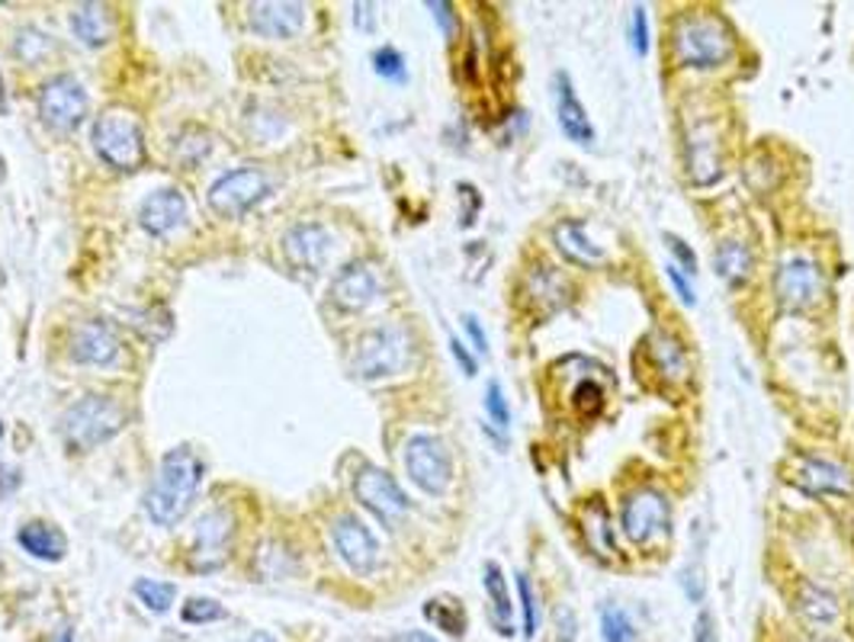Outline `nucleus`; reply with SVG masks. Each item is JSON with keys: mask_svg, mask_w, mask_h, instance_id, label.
Listing matches in <instances>:
<instances>
[{"mask_svg": "<svg viewBox=\"0 0 854 642\" xmlns=\"http://www.w3.org/2000/svg\"><path fill=\"white\" fill-rule=\"evenodd\" d=\"M199 482H203V460L196 456L194 450H170L158 466V475H155L148 495H145V511L161 527L177 524L190 511Z\"/></svg>", "mask_w": 854, "mask_h": 642, "instance_id": "f257e3e1", "label": "nucleus"}, {"mask_svg": "<svg viewBox=\"0 0 854 642\" xmlns=\"http://www.w3.org/2000/svg\"><path fill=\"white\" fill-rule=\"evenodd\" d=\"M126 421H129V412L116 395H84L81 402H75L65 412L61 437L71 450L87 453L112 441L126 427Z\"/></svg>", "mask_w": 854, "mask_h": 642, "instance_id": "f03ea898", "label": "nucleus"}, {"mask_svg": "<svg viewBox=\"0 0 854 642\" xmlns=\"http://www.w3.org/2000/svg\"><path fill=\"white\" fill-rule=\"evenodd\" d=\"M412 364V335L399 325H380L370 328L366 335H360L354 344V357L351 369L357 379L376 383L405 373V366Z\"/></svg>", "mask_w": 854, "mask_h": 642, "instance_id": "7ed1b4c3", "label": "nucleus"}, {"mask_svg": "<svg viewBox=\"0 0 854 642\" xmlns=\"http://www.w3.org/2000/svg\"><path fill=\"white\" fill-rule=\"evenodd\" d=\"M671 52L685 68H717L733 56V39L717 17L688 13L671 29Z\"/></svg>", "mask_w": 854, "mask_h": 642, "instance_id": "20e7f679", "label": "nucleus"}, {"mask_svg": "<svg viewBox=\"0 0 854 642\" xmlns=\"http://www.w3.org/2000/svg\"><path fill=\"white\" fill-rule=\"evenodd\" d=\"M94 151L116 170H138L145 165L141 122L122 107H110L94 122Z\"/></svg>", "mask_w": 854, "mask_h": 642, "instance_id": "39448f33", "label": "nucleus"}, {"mask_svg": "<svg viewBox=\"0 0 854 642\" xmlns=\"http://www.w3.org/2000/svg\"><path fill=\"white\" fill-rule=\"evenodd\" d=\"M405 473L424 495H443L453 482V460L441 437L414 434L405 444Z\"/></svg>", "mask_w": 854, "mask_h": 642, "instance_id": "423d86ee", "label": "nucleus"}, {"mask_svg": "<svg viewBox=\"0 0 854 642\" xmlns=\"http://www.w3.org/2000/svg\"><path fill=\"white\" fill-rule=\"evenodd\" d=\"M354 495L357 502L380 521L386 524L389 531H395L405 514H409V495L402 492V485L386 473V470H376V466H363L354 478Z\"/></svg>", "mask_w": 854, "mask_h": 642, "instance_id": "0eeeda50", "label": "nucleus"}, {"mask_svg": "<svg viewBox=\"0 0 854 642\" xmlns=\"http://www.w3.org/2000/svg\"><path fill=\"white\" fill-rule=\"evenodd\" d=\"M271 196V180L257 168H238L222 174L219 180L209 187V206L213 213H219L222 219H238L248 209H254L261 199Z\"/></svg>", "mask_w": 854, "mask_h": 642, "instance_id": "6e6552de", "label": "nucleus"}, {"mask_svg": "<svg viewBox=\"0 0 854 642\" xmlns=\"http://www.w3.org/2000/svg\"><path fill=\"white\" fill-rule=\"evenodd\" d=\"M620 527H624V536L630 543L646 546V543H652V540H659V536L668 533V527H671V504L656 488H639L620 507Z\"/></svg>", "mask_w": 854, "mask_h": 642, "instance_id": "1a4fd4ad", "label": "nucleus"}, {"mask_svg": "<svg viewBox=\"0 0 854 642\" xmlns=\"http://www.w3.org/2000/svg\"><path fill=\"white\" fill-rule=\"evenodd\" d=\"M87 110H90V100L84 93L81 81L71 75H58L39 90V116L58 132H75L87 119Z\"/></svg>", "mask_w": 854, "mask_h": 642, "instance_id": "9d476101", "label": "nucleus"}, {"mask_svg": "<svg viewBox=\"0 0 854 642\" xmlns=\"http://www.w3.org/2000/svg\"><path fill=\"white\" fill-rule=\"evenodd\" d=\"M232 536H235V521L228 511H206L194 527L190 540V565L196 572H216L232 556Z\"/></svg>", "mask_w": 854, "mask_h": 642, "instance_id": "9b49d317", "label": "nucleus"}, {"mask_svg": "<svg viewBox=\"0 0 854 642\" xmlns=\"http://www.w3.org/2000/svg\"><path fill=\"white\" fill-rule=\"evenodd\" d=\"M819 293V270L806 257H791L774 274V299L784 312H803Z\"/></svg>", "mask_w": 854, "mask_h": 642, "instance_id": "f8f14e48", "label": "nucleus"}, {"mask_svg": "<svg viewBox=\"0 0 854 642\" xmlns=\"http://www.w3.org/2000/svg\"><path fill=\"white\" fill-rule=\"evenodd\" d=\"M331 248H334L331 231L315 223L296 225V228H289L286 238H283V254H286V260H289L296 270H303V274H322L325 264H328Z\"/></svg>", "mask_w": 854, "mask_h": 642, "instance_id": "ddd939ff", "label": "nucleus"}, {"mask_svg": "<svg viewBox=\"0 0 854 642\" xmlns=\"http://www.w3.org/2000/svg\"><path fill=\"white\" fill-rule=\"evenodd\" d=\"M328 296L341 312H363L380 296V277L366 260H354L334 274Z\"/></svg>", "mask_w": 854, "mask_h": 642, "instance_id": "4468645a", "label": "nucleus"}, {"mask_svg": "<svg viewBox=\"0 0 854 642\" xmlns=\"http://www.w3.org/2000/svg\"><path fill=\"white\" fill-rule=\"evenodd\" d=\"M331 536H334V546L341 559L357 572V575H370L376 565H380V546H376V536L366 531L360 524L357 517L344 514L331 524Z\"/></svg>", "mask_w": 854, "mask_h": 642, "instance_id": "2eb2a0df", "label": "nucleus"}, {"mask_svg": "<svg viewBox=\"0 0 854 642\" xmlns=\"http://www.w3.org/2000/svg\"><path fill=\"white\" fill-rule=\"evenodd\" d=\"M552 97H556V119H559L562 136L581 145V148H591L595 145V126H591L579 93H576V85L566 71H559L552 78Z\"/></svg>", "mask_w": 854, "mask_h": 642, "instance_id": "dca6fc26", "label": "nucleus"}, {"mask_svg": "<svg viewBox=\"0 0 854 642\" xmlns=\"http://www.w3.org/2000/svg\"><path fill=\"white\" fill-rule=\"evenodd\" d=\"M71 360L90 366H110L119 360V337L104 318L81 322L71 335Z\"/></svg>", "mask_w": 854, "mask_h": 642, "instance_id": "f3484780", "label": "nucleus"}, {"mask_svg": "<svg viewBox=\"0 0 854 642\" xmlns=\"http://www.w3.org/2000/svg\"><path fill=\"white\" fill-rule=\"evenodd\" d=\"M248 23L267 39H293L305 27V7L289 0H261L248 7Z\"/></svg>", "mask_w": 854, "mask_h": 642, "instance_id": "a211bd4d", "label": "nucleus"}, {"mask_svg": "<svg viewBox=\"0 0 854 642\" xmlns=\"http://www.w3.org/2000/svg\"><path fill=\"white\" fill-rule=\"evenodd\" d=\"M187 219V199L174 187H161L155 194H148L138 206V223L148 235H167L177 225Z\"/></svg>", "mask_w": 854, "mask_h": 642, "instance_id": "6ab92c4d", "label": "nucleus"}, {"mask_svg": "<svg viewBox=\"0 0 854 642\" xmlns=\"http://www.w3.org/2000/svg\"><path fill=\"white\" fill-rule=\"evenodd\" d=\"M552 241H556V248L562 251V257L572 260L581 270H595V267L605 264V251L585 235V225H581L579 219H562V223H556V228H552Z\"/></svg>", "mask_w": 854, "mask_h": 642, "instance_id": "aec40b11", "label": "nucleus"}, {"mask_svg": "<svg viewBox=\"0 0 854 642\" xmlns=\"http://www.w3.org/2000/svg\"><path fill=\"white\" fill-rule=\"evenodd\" d=\"M112 13L107 3H78L71 10V32L81 39L87 49H100L112 39Z\"/></svg>", "mask_w": 854, "mask_h": 642, "instance_id": "412c9836", "label": "nucleus"}, {"mask_svg": "<svg viewBox=\"0 0 854 642\" xmlns=\"http://www.w3.org/2000/svg\"><path fill=\"white\" fill-rule=\"evenodd\" d=\"M17 543L27 550L29 556L42 559V562H58L65 556V536L52 524H42V521H32V524H23L17 531Z\"/></svg>", "mask_w": 854, "mask_h": 642, "instance_id": "4be33fe9", "label": "nucleus"}, {"mask_svg": "<svg viewBox=\"0 0 854 642\" xmlns=\"http://www.w3.org/2000/svg\"><path fill=\"white\" fill-rule=\"evenodd\" d=\"M485 591H489V601H492V623H495V630L501 636H514V604H511L508 582H504L498 562H485Z\"/></svg>", "mask_w": 854, "mask_h": 642, "instance_id": "5701e85b", "label": "nucleus"}, {"mask_svg": "<svg viewBox=\"0 0 854 642\" xmlns=\"http://www.w3.org/2000/svg\"><path fill=\"white\" fill-rule=\"evenodd\" d=\"M799 488H806L809 495H823V492H845L848 488V475L842 466L806 456L803 470H799Z\"/></svg>", "mask_w": 854, "mask_h": 642, "instance_id": "b1692460", "label": "nucleus"}, {"mask_svg": "<svg viewBox=\"0 0 854 642\" xmlns=\"http://www.w3.org/2000/svg\"><path fill=\"white\" fill-rule=\"evenodd\" d=\"M714 270L726 286H743L745 279L752 277V251L733 238L719 241V248L714 251Z\"/></svg>", "mask_w": 854, "mask_h": 642, "instance_id": "393cba45", "label": "nucleus"}, {"mask_svg": "<svg viewBox=\"0 0 854 642\" xmlns=\"http://www.w3.org/2000/svg\"><path fill=\"white\" fill-rule=\"evenodd\" d=\"M797 601L799 614L816 620V623H832V620L838 616V601H835V594L826 591V587L813 585V582H803V585H799Z\"/></svg>", "mask_w": 854, "mask_h": 642, "instance_id": "a878e982", "label": "nucleus"}, {"mask_svg": "<svg viewBox=\"0 0 854 642\" xmlns=\"http://www.w3.org/2000/svg\"><path fill=\"white\" fill-rule=\"evenodd\" d=\"M129 318H132L129 325H132V328H136L138 335L145 337V340H151V344L167 340V337H170V332H174V315H170L165 306L141 308V312H132Z\"/></svg>", "mask_w": 854, "mask_h": 642, "instance_id": "bb28decb", "label": "nucleus"}, {"mask_svg": "<svg viewBox=\"0 0 854 642\" xmlns=\"http://www.w3.org/2000/svg\"><path fill=\"white\" fill-rule=\"evenodd\" d=\"M688 165L697 184H714L719 177L717 141L710 139H690L688 141Z\"/></svg>", "mask_w": 854, "mask_h": 642, "instance_id": "cd10ccee", "label": "nucleus"}, {"mask_svg": "<svg viewBox=\"0 0 854 642\" xmlns=\"http://www.w3.org/2000/svg\"><path fill=\"white\" fill-rule=\"evenodd\" d=\"M652 357H656V364H659V369L668 379H681L688 373V357H685L681 344L671 335L652 337Z\"/></svg>", "mask_w": 854, "mask_h": 642, "instance_id": "c85d7f7f", "label": "nucleus"}, {"mask_svg": "<svg viewBox=\"0 0 854 642\" xmlns=\"http://www.w3.org/2000/svg\"><path fill=\"white\" fill-rule=\"evenodd\" d=\"M601 636L605 642H639V630L624 608L605 604L601 608Z\"/></svg>", "mask_w": 854, "mask_h": 642, "instance_id": "c756f323", "label": "nucleus"}, {"mask_svg": "<svg viewBox=\"0 0 854 642\" xmlns=\"http://www.w3.org/2000/svg\"><path fill=\"white\" fill-rule=\"evenodd\" d=\"M136 597L151 614H167V611L174 608L177 585H170V582H155V579H138Z\"/></svg>", "mask_w": 854, "mask_h": 642, "instance_id": "7c9ffc66", "label": "nucleus"}, {"mask_svg": "<svg viewBox=\"0 0 854 642\" xmlns=\"http://www.w3.org/2000/svg\"><path fill=\"white\" fill-rule=\"evenodd\" d=\"M424 616L434 620L438 626H443L450 636H463V633H467V614H463V608L453 604V601H428Z\"/></svg>", "mask_w": 854, "mask_h": 642, "instance_id": "2f4dec72", "label": "nucleus"}, {"mask_svg": "<svg viewBox=\"0 0 854 642\" xmlns=\"http://www.w3.org/2000/svg\"><path fill=\"white\" fill-rule=\"evenodd\" d=\"M49 49H52V36H46V32H39V29H23V32H17L13 52H17V58L29 61V65L42 61V58L49 56Z\"/></svg>", "mask_w": 854, "mask_h": 642, "instance_id": "473e14b6", "label": "nucleus"}, {"mask_svg": "<svg viewBox=\"0 0 854 642\" xmlns=\"http://www.w3.org/2000/svg\"><path fill=\"white\" fill-rule=\"evenodd\" d=\"M518 594H521V614H524V640H533L537 630H540V608H537V594H533V585H530V575L527 572H518Z\"/></svg>", "mask_w": 854, "mask_h": 642, "instance_id": "72a5a7b5", "label": "nucleus"}, {"mask_svg": "<svg viewBox=\"0 0 854 642\" xmlns=\"http://www.w3.org/2000/svg\"><path fill=\"white\" fill-rule=\"evenodd\" d=\"M373 68H376V75L386 78V81H395V85H405V81H409L405 58H402L399 49H392V46H383V49L373 56Z\"/></svg>", "mask_w": 854, "mask_h": 642, "instance_id": "f704fd0d", "label": "nucleus"}, {"mask_svg": "<svg viewBox=\"0 0 854 642\" xmlns=\"http://www.w3.org/2000/svg\"><path fill=\"white\" fill-rule=\"evenodd\" d=\"M184 623H194V626H203V623H216V620H225V608H222L219 601H213V597H190L187 604H184Z\"/></svg>", "mask_w": 854, "mask_h": 642, "instance_id": "c9c22d12", "label": "nucleus"}, {"mask_svg": "<svg viewBox=\"0 0 854 642\" xmlns=\"http://www.w3.org/2000/svg\"><path fill=\"white\" fill-rule=\"evenodd\" d=\"M485 412H489V421L495 424L498 431L511 427V408H508V398H504V389H501L498 379L485 386Z\"/></svg>", "mask_w": 854, "mask_h": 642, "instance_id": "e433bc0d", "label": "nucleus"}, {"mask_svg": "<svg viewBox=\"0 0 854 642\" xmlns=\"http://www.w3.org/2000/svg\"><path fill=\"white\" fill-rule=\"evenodd\" d=\"M665 241H668V251H671V264H675L685 277H697V254L690 251L688 241H685V238H675V235H665Z\"/></svg>", "mask_w": 854, "mask_h": 642, "instance_id": "4c0bfd02", "label": "nucleus"}, {"mask_svg": "<svg viewBox=\"0 0 854 642\" xmlns=\"http://www.w3.org/2000/svg\"><path fill=\"white\" fill-rule=\"evenodd\" d=\"M630 46H634L636 58L649 56V13H646V7H634V17H630Z\"/></svg>", "mask_w": 854, "mask_h": 642, "instance_id": "58836bf2", "label": "nucleus"}, {"mask_svg": "<svg viewBox=\"0 0 854 642\" xmlns=\"http://www.w3.org/2000/svg\"><path fill=\"white\" fill-rule=\"evenodd\" d=\"M572 405L581 415H598L601 412V389L595 383H581L576 395H572Z\"/></svg>", "mask_w": 854, "mask_h": 642, "instance_id": "ea45409f", "label": "nucleus"}, {"mask_svg": "<svg viewBox=\"0 0 854 642\" xmlns=\"http://www.w3.org/2000/svg\"><path fill=\"white\" fill-rule=\"evenodd\" d=\"M665 274H668V283H671V289H675V296H678V303L681 306H694L697 303V296H694V286H690V277H685L675 264H668L665 267Z\"/></svg>", "mask_w": 854, "mask_h": 642, "instance_id": "a19ab883", "label": "nucleus"}, {"mask_svg": "<svg viewBox=\"0 0 854 642\" xmlns=\"http://www.w3.org/2000/svg\"><path fill=\"white\" fill-rule=\"evenodd\" d=\"M428 10L434 13V20H438V27L443 29V36H446V39H453V32H457V13H453V3L431 0V3H428Z\"/></svg>", "mask_w": 854, "mask_h": 642, "instance_id": "79ce46f5", "label": "nucleus"}, {"mask_svg": "<svg viewBox=\"0 0 854 642\" xmlns=\"http://www.w3.org/2000/svg\"><path fill=\"white\" fill-rule=\"evenodd\" d=\"M681 587H685V594H688L694 604L704 601V572H700V565H688V569L681 572Z\"/></svg>", "mask_w": 854, "mask_h": 642, "instance_id": "37998d69", "label": "nucleus"}, {"mask_svg": "<svg viewBox=\"0 0 854 642\" xmlns=\"http://www.w3.org/2000/svg\"><path fill=\"white\" fill-rule=\"evenodd\" d=\"M463 332L472 340L475 354H489V337H485V328H482V322L475 315H463Z\"/></svg>", "mask_w": 854, "mask_h": 642, "instance_id": "c03bdc74", "label": "nucleus"}, {"mask_svg": "<svg viewBox=\"0 0 854 642\" xmlns=\"http://www.w3.org/2000/svg\"><path fill=\"white\" fill-rule=\"evenodd\" d=\"M450 354H453V360L460 364V369H463L467 376H475V373H479V360L469 354V347L460 337H450Z\"/></svg>", "mask_w": 854, "mask_h": 642, "instance_id": "a18cd8bd", "label": "nucleus"}, {"mask_svg": "<svg viewBox=\"0 0 854 642\" xmlns=\"http://www.w3.org/2000/svg\"><path fill=\"white\" fill-rule=\"evenodd\" d=\"M694 642H719L717 620L710 611H700L697 623H694Z\"/></svg>", "mask_w": 854, "mask_h": 642, "instance_id": "49530a36", "label": "nucleus"}, {"mask_svg": "<svg viewBox=\"0 0 854 642\" xmlns=\"http://www.w3.org/2000/svg\"><path fill=\"white\" fill-rule=\"evenodd\" d=\"M576 614L572 611H566V608H559V614H556V630H559V642H576Z\"/></svg>", "mask_w": 854, "mask_h": 642, "instance_id": "de8ad7c7", "label": "nucleus"}, {"mask_svg": "<svg viewBox=\"0 0 854 642\" xmlns=\"http://www.w3.org/2000/svg\"><path fill=\"white\" fill-rule=\"evenodd\" d=\"M17 482H20V473L0 463V492H13V488H17Z\"/></svg>", "mask_w": 854, "mask_h": 642, "instance_id": "09e8293b", "label": "nucleus"}, {"mask_svg": "<svg viewBox=\"0 0 854 642\" xmlns=\"http://www.w3.org/2000/svg\"><path fill=\"white\" fill-rule=\"evenodd\" d=\"M370 10H373L370 3H357L354 7V13H360V29H373V13Z\"/></svg>", "mask_w": 854, "mask_h": 642, "instance_id": "8fccbe9b", "label": "nucleus"}, {"mask_svg": "<svg viewBox=\"0 0 854 642\" xmlns=\"http://www.w3.org/2000/svg\"><path fill=\"white\" fill-rule=\"evenodd\" d=\"M395 642H438L434 636H428V633H421V630H412V633H402Z\"/></svg>", "mask_w": 854, "mask_h": 642, "instance_id": "3c124183", "label": "nucleus"}, {"mask_svg": "<svg viewBox=\"0 0 854 642\" xmlns=\"http://www.w3.org/2000/svg\"><path fill=\"white\" fill-rule=\"evenodd\" d=\"M52 642H75V636H71L68 630H58L56 636H52Z\"/></svg>", "mask_w": 854, "mask_h": 642, "instance_id": "603ef678", "label": "nucleus"}, {"mask_svg": "<svg viewBox=\"0 0 854 642\" xmlns=\"http://www.w3.org/2000/svg\"><path fill=\"white\" fill-rule=\"evenodd\" d=\"M7 110V93H3V78H0V112Z\"/></svg>", "mask_w": 854, "mask_h": 642, "instance_id": "864d4df0", "label": "nucleus"}, {"mask_svg": "<svg viewBox=\"0 0 854 642\" xmlns=\"http://www.w3.org/2000/svg\"><path fill=\"white\" fill-rule=\"evenodd\" d=\"M251 642H274V636H267V633H257V636H251Z\"/></svg>", "mask_w": 854, "mask_h": 642, "instance_id": "5fc2aeb1", "label": "nucleus"}, {"mask_svg": "<svg viewBox=\"0 0 854 642\" xmlns=\"http://www.w3.org/2000/svg\"><path fill=\"white\" fill-rule=\"evenodd\" d=\"M0 437H3V424H0Z\"/></svg>", "mask_w": 854, "mask_h": 642, "instance_id": "6e6d98bb", "label": "nucleus"}, {"mask_svg": "<svg viewBox=\"0 0 854 642\" xmlns=\"http://www.w3.org/2000/svg\"><path fill=\"white\" fill-rule=\"evenodd\" d=\"M826 642H838V640H826Z\"/></svg>", "mask_w": 854, "mask_h": 642, "instance_id": "4d7b16f0", "label": "nucleus"}]
</instances>
